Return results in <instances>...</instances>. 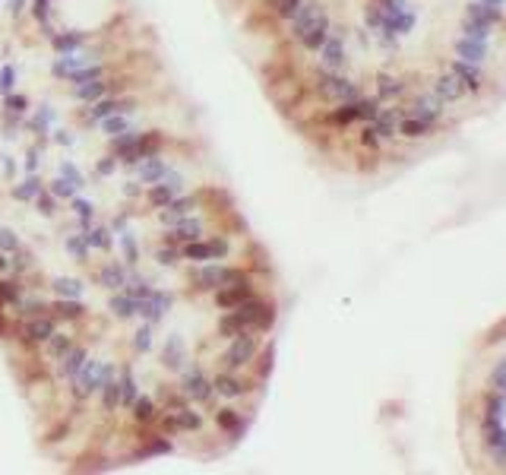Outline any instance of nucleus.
<instances>
[{
    "instance_id": "obj_1",
    "label": "nucleus",
    "mask_w": 506,
    "mask_h": 475,
    "mask_svg": "<svg viewBox=\"0 0 506 475\" xmlns=\"http://www.w3.org/2000/svg\"><path fill=\"white\" fill-rule=\"evenodd\" d=\"M197 359L187 355V339L181 333H168L164 342L158 345V365L164 368L168 374H181L184 368H190Z\"/></svg>"
},
{
    "instance_id": "obj_2",
    "label": "nucleus",
    "mask_w": 506,
    "mask_h": 475,
    "mask_svg": "<svg viewBox=\"0 0 506 475\" xmlns=\"http://www.w3.org/2000/svg\"><path fill=\"white\" fill-rule=\"evenodd\" d=\"M174 301H178V295H174L171 289H152V295L143 301V308H139V317L143 320H149V324H162L164 317H168V310L174 308Z\"/></svg>"
},
{
    "instance_id": "obj_3",
    "label": "nucleus",
    "mask_w": 506,
    "mask_h": 475,
    "mask_svg": "<svg viewBox=\"0 0 506 475\" xmlns=\"http://www.w3.org/2000/svg\"><path fill=\"white\" fill-rule=\"evenodd\" d=\"M127 273H130V266L121 260H105L102 266L92 273V282L98 285V289L105 292H121L123 282H127Z\"/></svg>"
},
{
    "instance_id": "obj_4",
    "label": "nucleus",
    "mask_w": 506,
    "mask_h": 475,
    "mask_svg": "<svg viewBox=\"0 0 506 475\" xmlns=\"http://www.w3.org/2000/svg\"><path fill=\"white\" fill-rule=\"evenodd\" d=\"M48 314L57 320V326H61V324H79V320H86V317H89V308H86V301H82V298H54Z\"/></svg>"
},
{
    "instance_id": "obj_5",
    "label": "nucleus",
    "mask_w": 506,
    "mask_h": 475,
    "mask_svg": "<svg viewBox=\"0 0 506 475\" xmlns=\"http://www.w3.org/2000/svg\"><path fill=\"white\" fill-rule=\"evenodd\" d=\"M98 57L89 54V51H73V54H57L54 63H51V73L57 76V80H70L73 73H79L82 67H89V63H95Z\"/></svg>"
},
{
    "instance_id": "obj_6",
    "label": "nucleus",
    "mask_w": 506,
    "mask_h": 475,
    "mask_svg": "<svg viewBox=\"0 0 506 475\" xmlns=\"http://www.w3.org/2000/svg\"><path fill=\"white\" fill-rule=\"evenodd\" d=\"M92 32H86V29H61V32H54L48 38L51 48L57 51V54H73V51H82L86 45H89Z\"/></svg>"
},
{
    "instance_id": "obj_7",
    "label": "nucleus",
    "mask_w": 506,
    "mask_h": 475,
    "mask_svg": "<svg viewBox=\"0 0 506 475\" xmlns=\"http://www.w3.org/2000/svg\"><path fill=\"white\" fill-rule=\"evenodd\" d=\"M26 130L32 133L38 143L48 140V133L54 130V108L48 102H41L38 108H32V114H26Z\"/></svg>"
},
{
    "instance_id": "obj_8",
    "label": "nucleus",
    "mask_w": 506,
    "mask_h": 475,
    "mask_svg": "<svg viewBox=\"0 0 506 475\" xmlns=\"http://www.w3.org/2000/svg\"><path fill=\"white\" fill-rule=\"evenodd\" d=\"M171 172V162L158 152V156H149V158H143L137 168H133V174H137L143 184H158V181H164V174Z\"/></svg>"
},
{
    "instance_id": "obj_9",
    "label": "nucleus",
    "mask_w": 506,
    "mask_h": 475,
    "mask_svg": "<svg viewBox=\"0 0 506 475\" xmlns=\"http://www.w3.org/2000/svg\"><path fill=\"white\" fill-rule=\"evenodd\" d=\"M89 345H82V342H76L73 349L67 352V355H63L61 361H57V377H63V380H73L76 374H79V368L86 365V361H89Z\"/></svg>"
},
{
    "instance_id": "obj_10",
    "label": "nucleus",
    "mask_w": 506,
    "mask_h": 475,
    "mask_svg": "<svg viewBox=\"0 0 506 475\" xmlns=\"http://www.w3.org/2000/svg\"><path fill=\"white\" fill-rule=\"evenodd\" d=\"M139 308H143V301L133 295H127V292H111L108 298V310L114 320H133V317H139Z\"/></svg>"
},
{
    "instance_id": "obj_11",
    "label": "nucleus",
    "mask_w": 506,
    "mask_h": 475,
    "mask_svg": "<svg viewBox=\"0 0 506 475\" xmlns=\"http://www.w3.org/2000/svg\"><path fill=\"white\" fill-rule=\"evenodd\" d=\"M76 342H79V339H76V336H73V333H63V330H54V336H51V339H48V342L41 345V355H45V361H54V365H57V361H61V359H63V355H67V352H70V349H73V345H76Z\"/></svg>"
},
{
    "instance_id": "obj_12",
    "label": "nucleus",
    "mask_w": 506,
    "mask_h": 475,
    "mask_svg": "<svg viewBox=\"0 0 506 475\" xmlns=\"http://www.w3.org/2000/svg\"><path fill=\"white\" fill-rule=\"evenodd\" d=\"M152 260H155L158 269H178L184 260V248L181 244H168V241H155L152 248Z\"/></svg>"
},
{
    "instance_id": "obj_13",
    "label": "nucleus",
    "mask_w": 506,
    "mask_h": 475,
    "mask_svg": "<svg viewBox=\"0 0 506 475\" xmlns=\"http://www.w3.org/2000/svg\"><path fill=\"white\" fill-rule=\"evenodd\" d=\"M41 190H45V178H41V174L35 172V174H26V178L20 181V184L10 187V197H13L16 203H32Z\"/></svg>"
},
{
    "instance_id": "obj_14",
    "label": "nucleus",
    "mask_w": 506,
    "mask_h": 475,
    "mask_svg": "<svg viewBox=\"0 0 506 475\" xmlns=\"http://www.w3.org/2000/svg\"><path fill=\"white\" fill-rule=\"evenodd\" d=\"M158 412H162V409H158L155 396H143V393H139L137 402L130 406V421L133 425H155Z\"/></svg>"
},
{
    "instance_id": "obj_15",
    "label": "nucleus",
    "mask_w": 506,
    "mask_h": 475,
    "mask_svg": "<svg viewBox=\"0 0 506 475\" xmlns=\"http://www.w3.org/2000/svg\"><path fill=\"white\" fill-rule=\"evenodd\" d=\"M70 96H73L76 102H82V105H92V102H98V98H105V96H108V76H102V80H92V83L70 86Z\"/></svg>"
},
{
    "instance_id": "obj_16",
    "label": "nucleus",
    "mask_w": 506,
    "mask_h": 475,
    "mask_svg": "<svg viewBox=\"0 0 506 475\" xmlns=\"http://www.w3.org/2000/svg\"><path fill=\"white\" fill-rule=\"evenodd\" d=\"M117 384H121V409L130 412V406L137 402V396H139L137 374H133L130 365H121V371H117Z\"/></svg>"
},
{
    "instance_id": "obj_17",
    "label": "nucleus",
    "mask_w": 506,
    "mask_h": 475,
    "mask_svg": "<svg viewBox=\"0 0 506 475\" xmlns=\"http://www.w3.org/2000/svg\"><path fill=\"white\" fill-rule=\"evenodd\" d=\"M174 197H178V190H174V187H168L164 181H158V184H146V193H143L146 206L155 209V213H158V209L168 206V203H171Z\"/></svg>"
},
{
    "instance_id": "obj_18",
    "label": "nucleus",
    "mask_w": 506,
    "mask_h": 475,
    "mask_svg": "<svg viewBox=\"0 0 506 475\" xmlns=\"http://www.w3.org/2000/svg\"><path fill=\"white\" fill-rule=\"evenodd\" d=\"M22 292H26V282H22L20 276H13V273L0 276V304H3V308H16Z\"/></svg>"
},
{
    "instance_id": "obj_19",
    "label": "nucleus",
    "mask_w": 506,
    "mask_h": 475,
    "mask_svg": "<svg viewBox=\"0 0 506 475\" xmlns=\"http://www.w3.org/2000/svg\"><path fill=\"white\" fill-rule=\"evenodd\" d=\"M48 285H51V292H54V298H82L86 295V282L76 279V276H54Z\"/></svg>"
},
{
    "instance_id": "obj_20",
    "label": "nucleus",
    "mask_w": 506,
    "mask_h": 475,
    "mask_svg": "<svg viewBox=\"0 0 506 475\" xmlns=\"http://www.w3.org/2000/svg\"><path fill=\"white\" fill-rule=\"evenodd\" d=\"M130 349H133V355H149V352L155 349V324L143 320L130 336Z\"/></svg>"
},
{
    "instance_id": "obj_21",
    "label": "nucleus",
    "mask_w": 506,
    "mask_h": 475,
    "mask_svg": "<svg viewBox=\"0 0 506 475\" xmlns=\"http://www.w3.org/2000/svg\"><path fill=\"white\" fill-rule=\"evenodd\" d=\"M152 289H155V282H152L149 276H143L137 266L127 273V282H123V292L127 295H133V298H139V301H146V298L152 295Z\"/></svg>"
},
{
    "instance_id": "obj_22",
    "label": "nucleus",
    "mask_w": 506,
    "mask_h": 475,
    "mask_svg": "<svg viewBox=\"0 0 506 475\" xmlns=\"http://www.w3.org/2000/svg\"><path fill=\"white\" fill-rule=\"evenodd\" d=\"M63 248H67V254H70V260H73V263H79V266H86V263H89L92 248H89V241H86V234H82V232L67 234V238H63Z\"/></svg>"
},
{
    "instance_id": "obj_23",
    "label": "nucleus",
    "mask_w": 506,
    "mask_h": 475,
    "mask_svg": "<svg viewBox=\"0 0 506 475\" xmlns=\"http://www.w3.org/2000/svg\"><path fill=\"white\" fill-rule=\"evenodd\" d=\"M98 130H102V137L105 140H111V137H121V133H127V130H133V117L130 114H111V117H105V121H98Z\"/></svg>"
},
{
    "instance_id": "obj_24",
    "label": "nucleus",
    "mask_w": 506,
    "mask_h": 475,
    "mask_svg": "<svg viewBox=\"0 0 506 475\" xmlns=\"http://www.w3.org/2000/svg\"><path fill=\"white\" fill-rule=\"evenodd\" d=\"M16 310H20V320H29V317L48 314L51 301H45V298H38V295H26V292H22V298L16 301Z\"/></svg>"
},
{
    "instance_id": "obj_25",
    "label": "nucleus",
    "mask_w": 506,
    "mask_h": 475,
    "mask_svg": "<svg viewBox=\"0 0 506 475\" xmlns=\"http://www.w3.org/2000/svg\"><path fill=\"white\" fill-rule=\"evenodd\" d=\"M98 402H102V412H108V415H114L117 409H121V384H117V377H111L102 384Z\"/></svg>"
},
{
    "instance_id": "obj_26",
    "label": "nucleus",
    "mask_w": 506,
    "mask_h": 475,
    "mask_svg": "<svg viewBox=\"0 0 506 475\" xmlns=\"http://www.w3.org/2000/svg\"><path fill=\"white\" fill-rule=\"evenodd\" d=\"M32 269H35V254L26 248V244H22L20 250H13V254H10V273H13V276L26 279Z\"/></svg>"
},
{
    "instance_id": "obj_27",
    "label": "nucleus",
    "mask_w": 506,
    "mask_h": 475,
    "mask_svg": "<svg viewBox=\"0 0 506 475\" xmlns=\"http://www.w3.org/2000/svg\"><path fill=\"white\" fill-rule=\"evenodd\" d=\"M45 187H48V190L54 193V197H57L61 203H70V200L76 197V193H79V187H76L73 181L63 178V174H57V172H54V178H51V181H45Z\"/></svg>"
},
{
    "instance_id": "obj_28",
    "label": "nucleus",
    "mask_w": 506,
    "mask_h": 475,
    "mask_svg": "<svg viewBox=\"0 0 506 475\" xmlns=\"http://www.w3.org/2000/svg\"><path fill=\"white\" fill-rule=\"evenodd\" d=\"M82 234H86V241H89L92 250H105V254H108V250L114 248V238H111L114 232H111L108 225H92L89 232H82Z\"/></svg>"
},
{
    "instance_id": "obj_29",
    "label": "nucleus",
    "mask_w": 506,
    "mask_h": 475,
    "mask_svg": "<svg viewBox=\"0 0 506 475\" xmlns=\"http://www.w3.org/2000/svg\"><path fill=\"white\" fill-rule=\"evenodd\" d=\"M32 209H35L38 216H45V219H54V216L61 213V200H57L54 193H51L48 187H45V190H41L38 197L32 200Z\"/></svg>"
},
{
    "instance_id": "obj_30",
    "label": "nucleus",
    "mask_w": 506,
    "mask_h": 475,
    "mask_svg": "<svg viewBox=\"0 0 506 475\" xmlns=\"http://www.w3.org/2000/svg\"><path fill=\"white\" fill-rule=\"evenodd\" d=\"M184 260H187V263H209V260H215L213 250H209V238H199V241H187V244H184Z\"/></svg>"
},
{
    "instance_id": "obj_31",
    "label": "nucleus",
    "mask_w": 506,
    "mask_h": 475,
    "mask_svg": "<svg viewBox=\"0 0 506 475\" xmlns=\"http://www.w3.org/2000/svg\"><path fill=\"white\" fill-rule=\"evenodd\" d=\"M0 108L7 111V114H20V117H26L29 111H32V102H29V96H22V92H7L3 96V105Z\"/></svg>"
},
{
    "instance_id": "obj_32",
    "label": "nucleus",
    "mask_w": 506,
    "mask_h": 475,
    "mask_svg": "<svg viewBox=\"0 0 506 475\" xmlns=\"http://www.w3.org/2000/svg\"><path fill=\"white\" fill-rule=\"evenodd\" d=\"M102 76H108V63H102V61H95V63H89V67H82L79 73H73L67 80L70 86H79V83H92V80H102Z\"/></svg>"
},
{
    "instance_id": "obj_33",
    "label": "nucleus",
    "mask_w": 506,
    "mask_h": 475,
    "mask_svg": "<svg viewBox=\"0 0 506 475\" xmlns=\"http://www.w3.org/2000/svg\"><path fill=\"white\" fill-rule=\"evenodd\" d=\"M117 241H121V250H123V263L127 266H137L139 263V244H137V234L133 232H123V234H117Z\"/></svg>"
},
{
    "instance_id": "obj_34",
    "label": "nucleus",
    "mask_w": 506,
    "mask_h": 475,
    "mask_svg": "<svg viewBox=\"0 0 506 475\" xmlns=\"http://www.w3.org/2000/svg\"><path fill=\"white\" fill-rule=\"evenodd\" d=\"M57 174H63V178H70L76 187H79V190H82V187H86V174H82L79 168L73 165V158H61V165H57Z\"/></svg>"
},
{
    "instance_id": "obj_35",
    "label": "nucleus",
    "mask_w": 506,
    "mask_h": 475,
    "mask_svg": "<svg viewBox=\"0 0 506 475\" xmlns=\"http://www.w3.org/2000/svg\"><path fill=\"white\" fill-rule=\"evenodd\" d=\"M20 248H22L20 234H16L10 225H0V250H3V254H13V250H20Z\"/></svg>"
},
{
    "instance_id": "obj_36",
    "label": "nucleus",
    "mask_w": 506,
    "mask_h": 475,
    "mask_svg": "<svg viewBox=\"0 0 506 475\" xmlns=\"http://www.w3.org/2000/svg\"><path fill=\"white\" fill-rule=\"evenodd\" d=\"M117 168H121V158H117L111 149H108V156H102V158L95 162V174H98V178H111V174H114Z\"/></svg>"
},
{
    "instance_id": "obj_37",
    "label": "nucleus",
    "mask_w": 506,
    "mask_h": 475,
    "mask_svg": "<svg viewBox=\"0 0 506 475\" xmlns=\"http://www.w3.org/2000/svg\"><path fill=\"white\" fill-rule=\"evenodd\" d=\"M41 146H45V143L29 146L26 156H22V172H26V174H35V172H38V165H41Z\"/></svg>"
},
{
    "instance_id": "obj_38",
    "label": "nucleus",
    "mask_w": 506,
    "mask_h": 475,
    "mask_svg": "<svg viewBox=\"0 0 506 475\" xmlns=\"http://www.w3.org/2000/svg\"><path fill=\"white\" fill-rule=\"evenodd\" d=\"M16 89V67L13 63H0V96Z\"/></svg>"
},
{
    "instance_id": "obj_39",
    "label": "nucleus",
    "mask_w": 506,
    "mask_h": 475,
    "mask_svg": "<svg viewBox=\"0 0 506 475\" xmlns=\"http://www.w3.org/2000/svg\"><path fill=\"white\" fill-rule=\"evenodd\" d=\"M51 143H54V146H63V149H70V146L76 143V133L67 130V127H61V130H51Z\"/></svg>"
},
{
    "instance_id": "obj_40",
    "label": "nucleus",
    "mask_w": 506,
    "mask_h": 475,
    "mask_svg": "<svg viewBox=\"0 0 506 475\" xmlns=\"http://www.w3.org/2000/svg\"><path fill=\"white\" fill-rule=\"evenodd\" d=\"M146 193V184L143 181H127V184H123V197H127V200H139V197H143Z\"/></svg>"
},
{
    "instance_id": "obj_41",
    "label": "nucleus",
    "mask_w": 506,
    "mask_h": 475,
    "mask_svg": "<svg viewBox=\"0 0 506 475\" xmlns=\"http://www.w3.org/2000/svg\"><path fill=\"white\" fill-rule=\"evenodd\" d=\"M108 228L114 234H123V232H130V213H121V216H114V219L108 222Z\"/></svg>"
},
{
    "instance_id": "obj_42",
    "label": "nucleus",
    "mask_w": 506,
    "mask_h": 475,
    "mask_svg": "<svg viewBox=\"0 0 506 475\" xmlns=\"http://www.w3.org/2000/svg\"><path fill=\"white\" fill-rule=\"evenodd\" d=\"M7 10L13 20H20L22 13H29V0H7Z\"/></svg>"
},
{
    "instance_id": "obj_43",
    "label": "nucleus",
    "mask_w": 506,
    "mask_h": 475,
    "mask_svg": "<svg viewBox=\"0 0 506 475\" xmlns=\"http://www.w3.org/2000/svg\"><path fill=\"white\" fill-rule=\"evenodd\" d=\"M10 320H7V314H3V304H0V339H10Z\"/></svg>"
},
{
    "instance_id": "obj_44",
    "label": "nucleus",
    "mask_w": 506,
    "mask_h": 475,
    "mask_svg": "<svg viewBox=\"0 0 506 475\" xmlns=\"http://www.w3.org/2000/svg\"><path fill=\"white\" fill-rule=\"evenodd\" d=\"M0 168H3V174H7V178H13V174H16V162L10 156L0 158Z\"/></svg>"
},
{
    "instance_id": "obj_45",
    "label": "nucleus",
    "mask_w": 506,
    "mask_h": 475,
    "mask_svg": "<svg viewBox=\"0 0 506 475\" xmlns=\"http://www.w3.org/2000/svg\"><path fill=\"white\" fill-rule=\"evenodd\" d=\"M3 273H10V254H3V250H0V276Z\"/></svg>"
}]
</instances>
